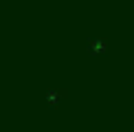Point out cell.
<instances>
[{"label":"cell","instance_id":"7a4b0ae2","mask_svg":"<svg viewBox=\"0 0 134 132\" xmlns=\"http://www.w3.org/2000/svg\"><path fill=\"white\" fill-rule=\"evenodd\" d=\"M42 97H44V101L46 103H62V101H66V99L70 97V90L66 86H46L42 90Z\"/></svg>","mask_w":134,"mask_h":132},{"label":"cell","instance_id":"6da1fadb","mask_svg":"<svg viewBox=\"0 0 134 132\" xmlns=\"http://www.w3.org/2000/svg\"><path fill=\"white\" fill-rule=\"evenodd\" d=\"M108 44V33H99V31H92L86 35V40H83V51L86 55H92V53H101L103 46Z\"/></svg>","mask_w":134,"mask_h":132}]
</instances>
